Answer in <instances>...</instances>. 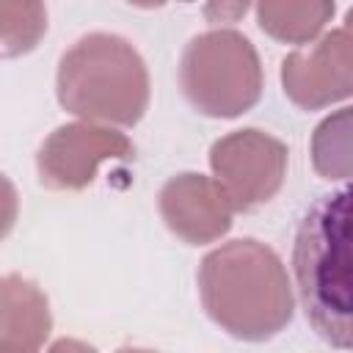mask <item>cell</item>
I'll use <instances>...</instances> for the list:
<instances>
[{"instance_id": "obj_1", "label": "cell", "mask_w": 353, "mask_h": 353, "mask_svg": "<svg viewBox=\"0 0 353 353\" xmlns=\"http://www.w3.org/2000/svg\"><path fill=\"white\" fill-rule=\"evenodd\" d=\"M292 270L303 314L317 336L353 350V182L320 196L303 212Z\"/></svg>"}, {"instance_id": "obj_2", "label": "cell", "mask_w": 353, "mask_h": 353, "mask_svg": "<svg viewBox=\"0 0 353 353\" xmlns=\"http://www.w3.org/2000/svg\"><path fill=\"white\" fill-rule=\"evenodd\" d=\"M204 312L226 334L265 342L287 328L295 295L284 262L259 240H232L212 248L199 265Z\"/></svg>"}, {"instance_id": "obj_3", "label": "cell", "mask_w": 353, "mask_h": 353, "mask_svg": "<svg viewBox=\"0 0 353 353\" xmlns=\"http://www.w3.org/2000/svg\"><path fill=\"white\" fill-rule=\"evenodd\" d=\"M58 102L91 124L132 127L149 108V72L138 50L116 33H88L58 63Z\"/></svg>"}, {"instance_id": "obj_4", "label": "cell", "mask_w": 353, "mask_h": 353, "mask_svg": "<svg viewBox=\"0 0 353 353\" xmlns=\"http://www.w3.org/2000/svg\"><path fill=\"white\" fill-rule=\"evenodd\" d=\"M262 63L254 44L229 28L190 39L179 61L185 99L210 119H234L262 97Z\"/></svg>"}, {"instance_id": "obj_5", "label": "cell", "mask_w": 353, "mask_h": 353, "mask_svg": "<svg viewBox=\"0 0 353 353\" xmlns=\"http://www.w3.org/2000/svg\"><path fill=\"white\" fill-rule=\"evenodd\" d=\"M290 152L262 130H234L210 149V168L234 210L251 212L268 204L284 185Z\"/></svg>"}, {"instance_id": "obj_6", "label": "cell", "mask_w": 353, "mask_h": 353, "mask_svg": "<svg viewBox=\"0 0 353 353\" xmlns=\"http://www.w3.org/2000/svg\"><path fill=\"white\" fill-rule=\"evenodd\" d=\"M135 146L113 127L72 121L47 135L36 154L39 182L50 190H83L94 182L102 163L130 160Z\"/></svg>"}, {"instance_id": "obj_7", "label": "cell", "mask_w": 353, "mask_h": 353, "mask_svg": "<svg viewBox=\"0 0 353 353\" xmlns=\"http://www.w3.org/2000/svg\"><path fill=\"white\" fill-rule=\"evenodd\" d=\"M157 204L165 226L188 245L215 243L232 229L234 204L212 176L176 174L160 188Z\"/></svg>"}, {"instance_id": "obj_8", "label": "cell", "mask_w": 353, "mask_h": 353, "mask_svg": "<svg viewBox=\"0 0 353 353\" xmlns=\"http://www.w3.org/2000/svg\"><path fill=\"white\" fill-rule=\"evenodd\" d=\"M284 94L303 110H320L353 97V63L342 47L339 30L325 33L306 50L281 61Z\"/></svg>"}, {"instance_id": "obj_9", "label": "cell", "mask_w": 353, "mask_h": 353, "mask_svg": "<svg viewBox=\"0 0 353 353\" xmlns=\"http://www.w3.org/2000/svg\"><path fill=\"white\" fill-rule=\"evenodd\" d=\"M52 328L47 295L22 276L0 281V353H39Z\"/></svg>"}, {"instance_id": "obj_10", "label": "cell", "mask_w": 353, "mask_h": 353, "mask_svg": "<svg viewBox=\"0 0 353 353\" xmlns=\"http://www.w3.org/2000/svg\"><path fill=\"white\" fill-rule=\"evenodd\" d=\"M259 28L284 44H309L331 22L336 6L328 0H262L256 3Z\"/></svg>"}, {"instance_id": "obj_11", "label": "cell", "mask_w": 353, "mask_h": 353, "mask_svg": "<svg viewBox=\"0 0 353 353\" xmlns=\"http://www.w3.org/2000/svg\"><path fill=\"white\" fill-rule=\"evenodd\" d=\"M312 165L323 179L353 182V105L334 110L314 127Z\"/></svg>"}, {"instance_id": "obj_12", "label": "cell", "mask_w": 353, "mask_h": 353, "mask_svg": "<svg viewBox=\"0 0 353 353\" xmlns=\"http://www.w3.org/2000/svg\"><path fill=\"white\" fill-rule=\"evenodd\" d=\"M47 30V11L30 0H0V39L3 55L17 58L30 52Z\"/></svg>"}, {"instance_id": "obj_13", "label": "cell", "mask_w": 353, "mask_h": 353, "mask_svg": "<svg viewBox=\"0 0 353 353\" xmlns=\"http://www.w3.org/2000/svg\"><path fill=\"white\" fill-rule=\"evenodd\" d=\"M248 11V3H234V6H207L204 14L210 17V22H234L237 17H243Z\"/></svg>"}, {"instance_id": "obj_14", "label": "cell", "mask_w": 353, "mask_h": 353, "mask_svg": "<svg viewBox=\"0 0 353 353\" xmlns=\"http://www.w3.org/2000/svg\"><path fill=\"white\" fill-rule=\"evenodd\" d=\"M47 353H97V350L80 339H58Z\"/></svg>"}, {"instance_id": "obj_15", "label": "cell", "mask_w": 353, "mask_h": 353, "mask_svg": "<svg viewBox=\"0 0 353 353\" xmlns=\"http://www.w3.org/2000/svg\"><path fill=\"white\" fill-rule=\"evenodd\" d=\"M336 30H339L342 47H345V52H347V61L353 63V8L345 14V22H342V28H336Z\"/></svg>"}, {"instance_id": "obj_16", "label": "cell", "mask_w": 353, "mask_h": 353, "mask_svg": "<svg viewBox=\"0 0 353 353\" xmlns=\"http://www.w3.org/2000/svg\"><path fill=\"white\" fill-rule=\"evenodd\" d=\"M116 353H154V350H141V347H124V350H116Z\"/></svg>"}]
</instances>
